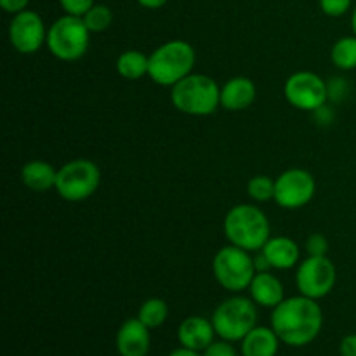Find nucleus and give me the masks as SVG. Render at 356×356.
<instances>
[{
    "label": "nucleus",
    "mask_w": 356,
    "mask_h": 356,
    "mask_svg": "<svg viewBox=\"0 0 356 356\" xmlns=\"http://www.w3.org/2000/svg\"><path fill=\"white\" fill-rule=\"evenodd\" d=\"M323 312L318 301L299 294L287 298L271 313V329L280 341L292 348H305L320 336Z\"/></svg>",
    "instance_id": "obj_1"
},
{
    "label": "nucleus",
    "mask_w": 356,
    "mask_h": 356,
    "mask_svg": "<svg viewBox=\"0 0 356 356\" xmlns=\"http://www.w3.org/2000/svg\"><path fill=\"white\" fill-rule=\"evenodd\" d=\"M222 229L232 245L257 252L271 236V226L268 216L257 205L238 204L226 214Z\"/></svg>",
    "instance_id": "obj_2"
},
{
    "label": "nucleus",
    "mask_w": 356,
    "mask_h": 356,
    "mask_svg": "<svg viewBox=\"0 0 356 356\" xmlns=\"http://www.w3.org/2000/svg\"><path fill=\"white\" fill-rule=\"evenodd\" d=\"M174 108L191 117H207L221 106V87L204 73H190L170 87Z\"/></svg>",
    "instance_id": "obj_3"
},
{
    "label": "nucleus",
    "mask_w": 356,
    "mask_h": 356,
    "mask_svg": "<svg viewBox=\"0 0 356 356\" xmlns=\"http://www.w3.org/2000/svg\"><path fill=\"white\" fill-rule=\"evenodd\" d=\"M197 52L186 40H169L149 54L148 76L162 87L176 86L179 80L193 73Z\"/></svg>",
    "instance_id": "obj_4"
},
{
    "label": "nucleus",
    "mask_w": 356,
    "mask_h": 356,
    "mask_svg": "<svg viewBox=\"0 0 356 356\" xmlns=\"http://www.w3.org/2000/svg\"><path fill=\"white\" fill-rule=\"evenodd\" d=\"M211 320L218 337L240 343L257 325V305L250 298L233 296L214 309Z\"/></svg>",
    "instance_id": "obj_5"
},
{
    "label": "nucleus",
    "mask_w": 356,
    "mask_h": 356,
    "mask_svg": "<svg viewBox=\"0 0 356 356\" xmlns=\"http://www.w3.org/2000/svg\"><path fill=\"white\" fill-rule=\"evenodd\" d=\"M212 273L222 289L233 294H240L249 291L257 271L249 250L229 243L216 252L212 261Z\"/></svg>",
    "instance_id": "obj_6"
},
{
    "label": "nucleus",
    "mask_w": 356,
    "mask_h": 356,
    "mask_svg": "<svg viewBox=\"0 0 356 356\" xmlns=\"http://www.w3.org/2000/svg\"><path fill=\"white\" fill-rule=\"evenodd\" d=\"M90 44V30L80 16L65 14L49 26L47 49L61 61H76L83 58Z\"/></svg>",
    "instance_id": "obj_7"
},
{
    "label": "nucleus",
    "mask_w": 356,
    "mask_h": 356,
    "mask_svg": "<svg viewBox=\"0 0 356 356\" xmlns=\"http://www.w3.org/2000/svg\"><path fill=\"white\" fill-rule=\"evenodd\" d=\"M101 184V170L89 159L66 162L58 169L56 191L66 202H82L92 197Z\"/></svg>",
    "instance_id": "obj_8"
},
{
    "label": "nucleus",
    "mask_w": 356,
    "mask_h": 356,
    "mask_svg": "<svg viewBox=\"0 0 356 356\" xmlns=\"http://www.w3.org/2000/svg\"><path fill=\"white\" fill-rule=\"evenodd\" d=\"M337 271L327 256H308L296 271V285L299 294L320 301L334 291Z\"/></svg>",
    "instance_id": "obj_9"
},
{
    "label": "nucleus",
    "mask_w": 356,
    "mask_h": 356,
    "mask_svg": "<svg viewBox=\"0 0 356 356\" xmlns=\"http://www.w3.org/2000/svg\"><path fill=\"white\" fill-rule=\"evenodd\" d=\"M284 96L291 106L301 111H318L329 99L325 80L313 72H296L285 80Z\"/></svg>",
    "instance_id": "obj_10"
},
{
    "label": "nucleus",
    "mask_w": 356,
    "mask_h": 356,
    "mask_svg": "<svg viewBox=\"0 0 356 356\" xmlns=\"http://www.w3.org/2000/svg\"><path fill=\"white\" fill-rule=\"evenodd\" d=\"M316 191V181L306 169H289L275 179L273 200L287 211L302 209L313 200Z\"/></svg>",
    "instance_id": "obj_11"
},
{
    "label": "nucleus",
    "mask_w": 356,
    "mask_h": 356,
    "mask_svg": "<svg viewBox=\"0 0 356 356\" xmlns=\"http://www.w3.org/2000/svg\"><path fill=\"white\" fill-rule=\"evenodd\" d=\"M9 42L21 54H35L47 42L44 19L35 10H21L9 23Z\"/></svg>",
    "instance_id": "obj_12"
},
{
    "label": "nucleus",
    "mask_w": 356,
    "mask_h": 356,
    "mask_svg": "<svg viewBox=\"0 0 356 356\" xmlns=\"http://www.w3.org/2000/svg\"><path fill=\"white\" fill-rule=\"evenodd\" d=\"M115 344L120 356H148L152 350L149 329L138 316L125 320L118 329Z\"/></svg>",
    "instance_id": "obj_13"
},
{
    "label": "nucleus",
    "mask_w": 356,
    "mask_h": 356,
    "mask_svg": "<svg viewBox=\"0 0 356 356\" xmlns=\"http://www.w3.org/2000/svg\"><path fill=\"white\" fill-rule=\"evenodd\" d=\"M216 329L212 320L205 316H188L177 329V341L183 348L204 353L216 341Z\"/></svg>",
    "instance_id": "obj_14"
},
{
    "label": "nucleus",
    "mask_w": 356,
    "mask_h": 356,
    "mask_svg": "<svg viewBox=\"0 0 356 356\" xmlns=\"http://www.w3.org/2000/svg\"><path fill=\"white\" fill-rule=\"evenodd\" d=\"M256 83L249 76H233L221 87V108L226 111H243L256 101Z\"/></svg>",
    "instance_id": "obj_15"
},
{
    "label": "nucleus",
    "mask_w": 356,
    "mask_h": 356,
    "mask_svg": "<svg viewBox=\"0 0 356 356\" xmlns=\"http://www.w3.org/2000/svg\"><path fill=\"white\" fill-rule=\"evenodd\" d=\"M250 299L257 306L275 309L285 299L284 284L270 271H259L249 287Z\"/></svg>",
    "instance_id": "obj_16"
},
{
    "label": "nucleus",
    "mask_w": 356,
    "mask_h": 356,
    "mask_svg": "<svg viewBox=\"0 0 356 356\" xmlns=\"http://www.w3.org/2000/svg\"><path fill=\"white\" fill-rule=\"evenodd\" d=\"M261 252L275 270H291L301 259L299 245L289 236H270Z\"/></svg>",
    "instance_id": "obj_17"
},
{
    "label": "nucleus",
    "mask_w": 356,
    "mask_h": 356,
    "mask_svg": "<svg viewBox=\"0 0 356 356\" xmlns=\"http://www.w3.org/2000/svg\"><path fill=\"white\" fill-rule=\"evenodd\" d=\"M280 337L271 327L256 325L242 341L240 355L242 356H277L280 350Z\"/></svg>",
    "instance_id": "obj_18"
},
{
    "label": "nucleus",
    "mask_w": 356,
    "mask_h": 356,
    "mask_svg": "<svg viewBox=\"0 0 356 356\" xmlns=\"http://www.w3.org/2000/svg\"><path fill=\"white\" fill-rule=\"evenodd\" d=\"M56 179H58V170L45 160H31L26 162L21 169V181L24 186L37 193L56 188Z\"/></svg>",
    "instance_id": "obj_19"
},
{
    "label": "nucleus",
    "mask_w": 356,
    "mask_h": 356,
    "mask_svg": "<svg viewBox=\"0 0 356 356\" xmlns=\"http://www.w3.org/2000/svg\"><path fill=\"white\" fill-rule=\"evenodd\" d=\"M117 72L125 80H139L149 73V56L141 51L129 49L117 59Z\"/></svg>",
    "instance_id": "obj_20"
},
{
    "label": "nucleus",
    "mask_w": 356,
    "mask_h": 356,
    "mask_svg": "<svg viewBox=\"0 0 356 356\" xmlns=\"http://www.w3.org/2000/svg\"><path fill=\"white\" fill-rule=\"evenodd\" d=\"M330 59L334 66L343 72L356 70V35L341 37L330 51Z\"/></svg>",
    "instance_id": "obj_21"
},
{
    "label": "nucleus",
    "mask_w": 356,
    "mask_h": 356,
    "mask_svg": "<svg viewBox=\"0 0 356 356\" xmlns=\"http://www.w3.org/2000/svg\"><path fill=\"white\" fill-rule=\"evenodd\" d=\"M167 316H169V306H167V302L160 298L146 299L138 312V318L141 320L149 330L162 327L163 323H165Z\"/></svg>",
    "instance_id": "obj_22"
},
{
    "label": "nucleus",
    "mask_w": 356,
    "mask_h": 356,
    "mask_svg": "<svg viewBox=\"0 0 356 356\" xmlns=\"http://www.w3.org/2000/svg\"><path fill=\"white\" fill-rule=\"evenodd\" d=\"M82 17L86 21L87 28L90 30V33H101V31L108 30L111 23H113V13L104 3H94Z\"/></svg>",
    "instance_id": "obj_23"
},
{
    "label": "nucleus",
    "mask_w": 356,
    "mask_h": 356,
    "mask_svg": "<svg viewBox=\"0 0 356 356\" xmlns=\"http://www.w3.org/2000/svg\"><path fill=\"white\" fill-rule=\"evenodd\" d=\"M247 193L254 202H268L275 198V179L270 176H254L247 183Z\"/></svg>",
    "instance_id": "obj_24"
},
{
    "label": "nucleus",
    "mask_w": 356,
    "mask_h": 356,
    "mask_svg": "<svg viewBox=\"0 0 356 356\" xmlns=\"http://www.w3.org/2000/svg\"><path fill=\"white\" fill-rule=\"evenodd\" d=\"M353 0H320V7L330 17H341L351 9Z\"/></svg>",
    "instance_id": "obj_25"
},
{
    "label": "nucleus",
    "mask_w": 356,
    "mask_h": 356,
    "mask_svg": "<svg viewBox=\"0 0 356 356\" xmlns=\"http://www.w3.org/2000/svg\"><path fill=\"white\" fill-rule=\"evenodd\" d=\"M306 250H308V256H327V252H329V240L322 233H313L306 240Z\"/></svg>",
    "instance_id": "obj_26"
},
{
    "label": "nucleus",
    "mask_w": 356,
    "mask_h": 356,
    "mask_svg": "<svg viewBox=\"0 0 356 356\" xmlns=\"http://www.w3.org/2000/svg\"><path fill=\"white\" fill-rule=\"evenodd\" d=\"M59 3L66 14L82 17L96 2L94 0H59Z\"/></svg>",
    "instance_id": "obj_27"
},
{
    "label": "nucleus",
    "mask_w": 356,
    "mask_h": 356,
    "mask_svg": "<svg viewBox=\"0 0 356 356\" xmlns=\"http://www.w3.org/2000/svg\"><path fill=\"white\" fill-rule=\"evenodd\" d=\"M202 355L204 356H242L235 350L233 343H229V341H225V339L214 341V343H212Z\"/></svg>",
    "instance_id": "obj_28"
},
{
    "label": "nucleus",
    "mask_w": 356,
    "mask_h": 356,
    "mask_svg": "<svg viewBox=\"0 0 356 356\" xmlns=\"http://www.w3.org/2000/svg\"><path fill=\"white\" fill-rule=\"evenodd\" d=\"M28 2H30V0H0V6H2V9L6 10V13L17 14L21 13V10H26Z\"/></svg>",
    "instance_id": "obj_29"
},
{
    "label": "nucleus",
    "mask_w": 356,
    "mask_h": 356,
    "mask_svg": "<svg viewBox=\"0 0 356 356\" xmlns=\"http://www.w3.org/2000/svg\"><path fill=\"white\" fill-rule=\"evenodd\" d=\"M339 353L341 356H356V334L343 337L339 344Z\"/></svg>",
    "instance_id": "obj_30"
},
{
    "label": "nucleus",
    "mask_w": 356,
    "mask_h": 356,
    "mask_svg": "<svg viewBox=\"0 0 356 356\" xmlns=\"http://www.w3.org/2000/svg\"><path fill=\"white\" fill-rule=\"evenodd\" d=\"M169 0H138V3L145 9H160L163 7Z\"/></svg>",
    "instance_id": "obj_31"
},
{
    "label": "nucleus",
    "mask_w": 356,
    "mask_h": 356,
    "mask_svg": "<svg viewBox=\"0 0 356 356\" xmlns=\"http://www.w3.org/2000/svg\"><path fill=\"white\" fill-rule=\"evenodd\" d=\"M167 356H204L200 353V351H195V350H188V348H183V346H179V348H176V350H172L170 351L169 355Z\"/></svg>",
    "instance_id": "obj_32"
},
{
    "label": "nucleus",
    "mask_w": 356,
    "mask_h": 356,
    "mask_svg": "<svg viewBox=\"0 0 356 356\" xmlns=\"http://www.w3.org/2000/svg\"><path fill=\"white\" fill-rule=\"evenodd\" d=\"M351 28H353V35H356V6L353 9V14H351Z\"/></svg>",
    "instance_id": "obj_33"
}]
</instances>
